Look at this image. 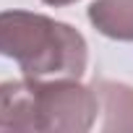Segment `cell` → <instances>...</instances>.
Listing matches in <instances>:
<instances>
[{"instance_id": "4", "label": "cell", "mask_w": 133, "mask_h": 133, "mask_svg": "<svg viewBox=\"0 0 133 133\" xmlns=\"http://www.w3.org/2000/svg\"><path fill=\"white\" fill-rule=\"evenodd\" d=\"M97 99H99V112H102V130L104 133H133V86L120 84V81H107L97 78L94 84Z\"/></svg>"}, {"instance_id": "1", "label": "cell", "mask_w": 133, "mask_h": 133, "mask_svg": "<svg viewBox=\"0 0 133 133\" xmlns=\"http://www.w3.org/2000/svg\"><path fill=\"white\" fill-rule=\"evenodd\" d=\"M0 55L18 63L26 78H81L89 44L78 29L44 13L3 11Z\"/></svg>"}, {"instance_id": "6", "label": "cell", "mask_w": 133, "mask_h": 133, "mask_svg": "<svg viewBox=\"0 0 133 133\" xmlns=\"http://www.w3.org/2000/svg\"><path fill=\"white\" fill-rule=\"evenodd\" d=\"M44 5H52V8H63V5H71V3H78V0H42Z\"/></svg>"}, {"instance_id": "3", "label": "cell", "mask_w": 133, "mask_h": 133, "mask_svg": "<svg viewBox=\"0 0 133 133\" xmlns=\"http://www.w3.org/2000/svg\"><path fill=\"white\" fill-rule=\"evenodd\" d=\"M0 133H39V78L0 84Z\"/></svg>"}, {"instance_id": "5", "label": "cell", "mask_w": 133, "mask_h": 133, "mask_svg": "<svg viewBox=\"0 0 133 133\" xmlns=\"http://www.w3.org/2000/svg\"><path fill=\"white\" fill-rule=\"evenodd\" d=\"M91 26L117 42H133V0H94L89 5Z\"/></svg>"}, {"instance_id": "2", "label": "cell", "mask_w": 133, "mask_h": 133, "mask_svg": "<svg viewBox=\"0 0 133 133\" xmlns=\"http://www.w3.org/2000/svg\"><path fill=\"white\" fill-rule=\"evenodd\" d=\"M99 99L78 78H39V133H86L94 128Z\"/></svg>"}]
</instances>
